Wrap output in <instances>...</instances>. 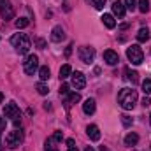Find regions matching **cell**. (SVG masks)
<instances>
[{"instance_id": "cell-1", "label": "cell", "mask_w": 151, "mask_h": 151, "mask_svg": "<svg viewBox=\"0 0 151 151\" xmlns=\"http://www.w3.org/2000/svg\"><path fill=\"white\" fill-rule=\"evenodd\" d=\"M118 102L119 106L125 109V111H130L135 107V102H137V91L132 90V88H123L119 93H118Z\"/></svg>"}, {"instance_id": "cell-2", "label": "cell", "mask_w": 151, "mask_h": 151, "mask_svg": "<svg viewBox=\"0 0 151 151\" xmlns=\"http://www.w3.org/2000/svg\"><path fill=\"white\" fill-rule=\"evenodd\" d=\"M11 44H12V47L16 49V53H19V55L28 53L30 47H32L30 39L27 37L25 34H16V35H12V37H11Z\"/></svg>"}, {"instance_id": "cell-3", "label": "cell", "mask_w": 151, "mask_h": 151, "mask_svg": "<svg viewBox=\"0 0 151 151\" xmlns=\"http://www.w3.org/2000/svg\"><path fill=\"white\" fill-rule=\"evenodd\" d=\"M127 58L134 63V65H139V63H142V60H144V53H142V49H141V46H137V44H132L128 49H127Z\"/></svg>"}, {"instance_id": "cell-4", "label": "cell", "mask_w": 151, "mask_h": 151, "mask_svg": "<svg viewBox=\"0 0 151 151\" xmlns=\"http://www.w3.org/2000/svg\"><path fill=\"white\" fill-rule=\"evenodd\" d=\"M21 142H23V132L18 130V128L12 130V132H9V135L5 137V144H7V148H11V150L18 148Z\"/></svg>"}, {"instance_id": "cell-5", "label": "cell", "mask_w": 151, "mask_h": 151, "mask_svg": "<svg viewBox=\"0 0 151 151\" xmlns=\"http://www.w3.org/2000/svg\"><path fill=\"white\" fill-rule=\"evenodd\" d=\"M4 116L5 118H11L14 121V125H19L21 123V118H19V107L14 104V102H9L4 109Z\"/></svg>"}, {"instance_id": "cell-6", "label": "cell", "mask_w": 151, "mask_h": 151, "mask_svg": "<svg viewBox=\"0 0 151 151\" xmlns=\"http://www.w3.org/2000/svg\"><path fill=\"white\" fill-rule=\"evenodd\" d=\"M23 69L28 76H34V72L39 69V56L37 55H28L27 60L23 62Z\"/></svg>"}, {"instance_id": "cell-7", "label": "cell", "mask_w": 151, "mask_h": 151, "mask_svg": "<svg viewBox=\"0 0 151 151\" xmlns=\"http://www.w3.org/2000/svg\"><path fill=\"white\" fill-rule=\"evenodd\" d=\"M0 16L7 21L14 18V9L11 5V0H0Z\"/></svg>"}, {"instance_id": "cell-8", "label": "cell", "mask_w": 151, "mask_h": 151, "mask_svg": "<svg viewBox=\"0 0 151 151\" xmlns=\"http://www.w3.org/2000/svg\"><path fill=\"white\" fill-rule=\"evenodd\" d=\"M95 58V49L90 47V46H83L79 47V60L84 62V63H91Z\"/></svg>"}, {"instance_id": "cell-9", "label": "cell", "mask_w": 151, "mask_h": 151, "mask_svg": "<svg viewBox=\"0 0 151 151\" xmlns=\"http://www.w3.org/2000/svg\"><path fill=\"white\" fill-rule=\"evenodd\" d=\"M72 86L76 90H83L86 86V77H84L83 72H74L72 74Z\"/></svg>"}, {"instance_id": "cell-10", "label": "cell", "mask_w": 151, "mask_h": 151, "mask_svg": "<svg viewBox=\"0 0 151 151\" xmlns=\"http://www.w3.org/2000/svg\"><path fill=\"white\" fill-rule=\"evenodd\" d=\"M104 62H106L107 65H116V63L119 62V56H118L116 51L107 49V51H104Z\"/></svg>"}, {"instance_id": "cell-11", "label": "cell", "mask_w": 151, "mask_h": 151, "mask_svg": "<svg viewBox=\"0 0 151 151\" xmlns=\"http://www.w3.org/2000/svg\"><path fill=\"white\" fill-rule=\"evenodd\" d=\"M63 39H65V32H63L62 27H55V28L51 30V40H53V42H62Z\"/></svg>"}, {"instance_id": "cell-12", "label": "cell", "mask_w": 151, "mask_h": 151, "mask_svg": "<svg viewBox=\"0 0 151 151\" xmlns=\"http://www.w3.org/2000/svg\"><path fill=\"white\" fill-rule=\"evenodd\" d=\"M95 109H97V102H95V99H86L84 104H83V111H84V114H93L95 113Z\"/></svg>"}, {"instance_id": "cell-13", "label": "cell", "mask_w": 151, "mask_h": 151, "mask_svg": "<svg viewBox=\"0 0 151 151\" xmlns=\"http://www.w3.org/2000/svg\"><path fill=\"white\" fill-rule=\"evenodd\" d=\"M86 134H88V137L91 141H99L100 139V130H99L97 125H88L86 127Z\"/></svg>"}, {"instance_id": "cell-14", "label": "cell", "mask_w": 151, "mask_h": 151, "mask_svg": "<svg viewBox=\"0 0 151 151\" xmlns=\"http://www.w3.org/2000/svg\"><path fill=\"white\" fill-rule=\"evenodd\" d=\"M113 12H114V16L123 18V16H125V12H127L125 4H123V2H119V0H116V2L113 4Z\"/></svg>"}, {"instance_id": "cell-15", "label": "cell", "mask_w": 151, "mask_h": 151, "mask_svg": "<svg viewBox=\"0 0 151 151\" xmlns=\"http://www.w3.org/2000/svg\"><path fill=\"white\" fill-rule=\"evenodd\" d=\"M102 23H104L107 28H114V27H116V21H114L113 14H104V16H102Z\"/></svg>"}, {"instance_id": "cell-16", "label": "cell", "mask_w": 151, "mask_h": 151, "mask_svg": "<svg viewBox=\"0 0 151 151\" xmlns=\"http://www.w3.org/2000/svg\"><path fill=\"white\" fill-rule=\"evenodd\" d=\"M137 142H139V135H137V134H134V132H132V134H128V135L125 137V144H127V146H135Z\"/></svg>"}, {"instance_id": "cell-17", "label": "cell", "mask_w": 151, "mask_h": 151, "mask_svg": "<svg viewBox=\"0 0 151 151\" xmlns=\"http://www.w3.org/2000/svg\"><path fill=\"white\" fill-rule=\"evenodd\" d=\"M69 76H72V67L70 65H62V69H60V79H67Z\"/></svg>"}, {"instance_id": "cell-18", "label": "cell", "mask_w": 151, "mask_h": 151, "mask_svg": "<svg viewBox=\"0 0 151 151\" xmlns=\"http://www.w3.org/2000/svg\"><path fill=\"white\" fill-rule=\"evenodd\" d=\"M125 74H127V79L132 83V84H135L137 81H139V74L135 72V70H130V69H125Z\"/></svg>"}, {"instance_id": "cell-19", "label": "cell", "mask_w": 151, "mask_h": 151, "mask_svg": "<svg viewBox=\"0 0 151 151\" xmlns=\"http://www.w3.org/2000/svg\"><path fill=\"white\" fill-rule=\"evenodd\" d=\"M150 39V30L148 28H141L139 32H137V40L139 42H146Z\"/></svg>"}, {"instance_id": "cell-20", "label": "cell", "mask_w": 151, "mask_h": 151, "mask_svg": "<svg viewBox=\"0 0 151 151\" xmlns=\"http://www.w3.org/2000/svg\"><path fill=\"white\" fill-rule=\"evenodd\" d=\"M65 97H67V106H70V104H76V102H79V99H81L77 91H72V93L69 91V95H65Z\"/></svg>"}, {"instance_id": "cell-21", "label": "cell", "mask_w": 151, "mask_h": 151, "mask_svg": "<svg viewBox=\"0 0 151 151\" xmlns=\"http://www.w3.org/2000/svg\"><path fill=\"white\" fill-rule=\"evenodd\" d=\"M137 9L141 11V12H148L150 11V0H139V4H137Z\"/></svg>"}, {"instance_id": "cell-22", "label": "cell", "mask_w": 151, "mask_h": 151, "mask_svg": "<svg viewBox=\"0 0 151 151\" xmlns=\"http://www.w3.org/2000/svg\"><path fill=\"white\" fill-rule=\"evenodd\" d=\"M49 74H51V72H49L47 67H40V69H39V77H40V81H47V79H49Z\"/></svg>"}, {"instance_id": "cell-23", "label": "cell", "mask_w": 151, "mask_h": 151, "mask_svg": "<svg viewBox=\"0 0 151 151\" xmlns=\"http://www.w3.org/2000/svg\"><path fill=\"white\" fill-rule=\"evenodd\" d=\"M90 5H93L97 11H100V9H104V5H106V0H86Z\"/></svg>"}, {"instance_id": "cell-24", "label": "cell", "mask_w": 151, "mask_h": 151, "mask_svg": "<svg viewBox=\"0 0 151 151\" xmlns=\"http://www.w3.org/2000/svg\"><path fill=\"white\" fill-rule=\"evenodd\" d=\"M125 9L130 11V12H134L137 9V0H125Z\"/></svg>"}, {"instance_id": "cell-25", "label": "cell", "mask_w": 151, "mask_h": 151, "mask_svg": "<svg viewBox=\"0 0 151 151\" xmlns=\"http://www.w3.org/2000/svg\"><path fill=\"white\" fill-rule=\"evenodd\" d=\"M44 151H58V150H56V146H55L53 137H51V139H47V141L44 142Z\"/></svg>"}, {"instance_id": "cell-26", "label": "cell", "mask_w": 151, "mask_h": 151, "mask_svg": "<svg viewBox=\"0 0 151 151\" xmlns=\"http://www.w3.org/2000/svg\"><path fill=\"white\" fill-rule=\"evenodd\" d=\"M28 23H30V21H28V18H19V19H16V23H14V25H16V28L19 30V28L28 27Z\"/></svg>"}, {"instance_id": "cell-27", "label": "cell", "mask_w": 151, "mask_h": 151, "mask_svg": "<svg viewBox=\"0 0 151 151\" xmlns=\"http://www.w3.org/2000/svg\"><path fill=\"white\" fill-rule=\"evenodd\" d=\"M142 90H144V93H146V95H151V77L142 81Z\"/></svg>"}, {"instance_id": "cell-28", "label": "cell", "mask_w": 151, "mask_h": 151, "mask_svg": "<svg viewBox=\"0 0 151 151\" xmlns=\"http://www.w3.org/2000/svg\"><path fill=\"white\" fill-rule=\"evenodd\" d=\"M37 91L40 93V95H47V86L44 84V81H40V83H37Z\"/></svg>"}, {"instance_id": "cell-29", "label": "cell", "mask_w": 151, "mask_h": 151, "mask_svg": "<svg viewBox=\"0 0 151 151\" xmlns=\"http://www.w3.org/2000/svg\"><path fill=\"white\" fill-rule=\"evenodd\" d=\"M67 151H79L74 139H67Z\"/></svg>"}, {"instance_id": "cell-30", "label": "cell", "mask_w": 151, "mask_h": 151, "mask_svg": "<svg viewBox=\"0 0 151 151\" xmlns=\"http://www.w3.org/2000/svg\"><path fill=\"white\" fill-rule=\"evenodd\" d=\"M121 123H123L125 127H130V125H132V118L127 116V114H123V116H121Z\"/></svg>"}, {"instance_id": "cell-31", "label": "cell", "mask_w": 151, "mask_h": 151, "mask_svg": "<svg viewBox=\"0 0 151 151\" xmlns=\"http://www.w3.org/2000/svg\"><path fill=\"white\" fill-rule=\"evenodd\" d=\"M69 91H70V90H69V84H62V86H60V95L65 97V95H69Z\"/></svg>"}, {"instance_id": "cell-32", "label": "cell", "mask_w": 151, "mask_h": 151, "mask_svg": "<svg viewBox=\"0 0 151 151\" xmlns=\"http://www.w3.org/2000/svg\"><path fill=\"white\" fill-rule=\"evenodd\" d=\"M62 139H63V134H62V132H55V134H53V141H55V142H60Z\"/></svg>"}, {"instance_id": "cell-33", "label": "cell", "mask_w": 151, "mask_h": 151, "mask_svg": "<svg viewBox=\"0 0 151 151\" xmlns=\"http://www.w3.org/2000/svg\"><path fill=\"white\" fill-rule=\"evenodd\" d=\"M142 106H144V107H150V106H151V99H150V95L142 99Z\"/></svg>"}, {"instance_id": "cell-34", "label": "cell", "mask_w": 151, "mask_h": 151, "mask_svg": "<svg viewBox=\"0 0 151 151\" xmlns=\"http://www.w3.org/2000/svg\"><path fill=\"white\" fill-rule=\"evenodd\" d=\"M37 44H39V47H40V49H44V46H46V44H44V40H42V39H39V40H37Z\"/></svg>"}, {"instance_id": "cell-35", "label": "cell", "mask_w": 151, "mask_h": 151, "mask_svg": "<svg viewBox=\"0 0 151 151\" xmlns=\"http://www.w3.org/2000/svg\"><path fill=\"white\" fill-rule=\"evenodd\" d=\"M4 127H5V119H4V118H0V130H2Z\"/></svg>"}, {"instance_id": "cell-36", "label": "cell", "mask_w": 151, "mask_h": 151, "mask_svg": "<svg viewBox=\"0 0 151 151\" xmlns=\"http://www.w3.org/2000/svg\"><path fill=\"white\" fill-rule=\"evenodd\" d=\"M84 151H95V150H93L91 146H86V150H84Z\"/></svg>"}, {"instance_id": "cell-37", "label": "cell", "mask_w": 151, "mask_h": 151, "mask_svg": "<svg viewBox=\"0 0 151 151\" xmlns=\"http://www.w3.org/2000/svg\"><path fill=\"white\" fill-rule=\"evenodd\" d=\"M2 100H4V95H2V91H0V104H2Z\"/></svg>"}, {"instance_id": "cell-38", "label": "cell", "mask_w": 151, "mask_h": 151, "mask_svg": "<svg viewBox=\"0 0 151 151\" xmlns=\"http://www.w3.org/2000/svg\"><path fill=\"white\" fill-rule=\"evenodd\" d=\"M0 151H4V146H2V141H0Z\"/></svg>"}, {"instance_id": "cell-39", "label": "cell", "mask_w": 151, "mask_h": 151, "mask_svg": "<svg viewBox=\"0 0 151 151\" xmlns=\"http://www.w3.org/2000/svg\"><path fill=\"white\" fill-rule=\"evenodd\" d=\"M100 150H102V151H107V150H106V148H104V146H102V148H100Z\"/></svg>"}, {"instance_id": "cell-40", "label": "cell", "mask_w": 151, "mask_h": 151, "mask_svg": "<svg viewBox=\"0 0 151 151\" xmlns=\"http://www.w3.org/2000/svg\"><path fill=\"white\" fill-rule=\"evenodd\" d=\"M150 121H151V116H150Z\"/></svg>"}]
</instances>
